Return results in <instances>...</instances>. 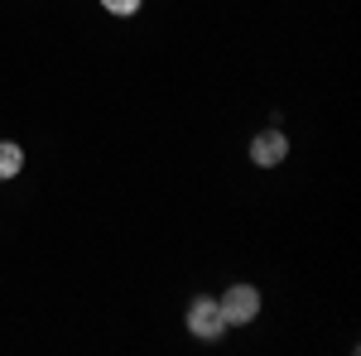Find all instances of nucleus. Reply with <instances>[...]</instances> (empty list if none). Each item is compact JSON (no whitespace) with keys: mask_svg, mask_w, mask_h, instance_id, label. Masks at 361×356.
<instances>
[{"mask_svg":"<svg viewBox=\"0 0 361 356\" xmlns=\"http://www.w3.org/2000/svg\"><path fill=\"white\" fill-rule=\"evenodd\" d=\"M226 328H250L260 318V289L255 284H226V294L217 299Z\"/></svg>","mask_w":361,"mask_h":356,"instance_id":"f257e3e1","label":"nucleus"},{"mask_svg":"<svg viewBox=\"0 0 361 356\" xmlns=\"http://www.w3.org/2000/svg\"><path fill=\"white\" fill-rule=\"evenodd\" d=\"M188 332H193L197 342H217L226 332V318L222 308H217V299H193L188 303Z\"/></svg>","mask_w":361,"mask_h":356,"instance_id":"f03ea898","label":"nucleus"},{"mask_svg":"<svg viewBox=\"0 0 361 356\" xmlns=\"http://www.w3.org/2000/svg\"><path fill=\"white\" fill-rule=\"evenodd\" d=\"M284 154H289V140H284V130H255V140H250V164H255V168L284 164Z\"/></svg>","mask_w":361,"mask_h":356,"instance_id":"7ed1b4c3","label":"nucleus"},{"mask_svg":"<svg viewBox=\"0 0 361 356\" xmlns=\"http://www.w3.org/2000/svg\"><path fill=\"white\" fill-rule=\"evenodd\" d=\"M25 168V149L15 140H0V178H15Z\"/></svg>","mask_w":361,"mask_h":356,"instance_id":"20e7f679","label":"nucleus"},{"mask_svg":"<svg viewBox=\"0 0 361 356\" xmlns=\"http://www.w3.org/2000/svg\"><path fill=\"white\" fill-rule=\"evenodd\" d=\"M140 5H145V0H102V10H106V15H116V20L140 15Z\"/></svg>","mask_w":361,"mask_h":356,"instance_id":"39448f33","label":"nucleus"}]
</instances>
